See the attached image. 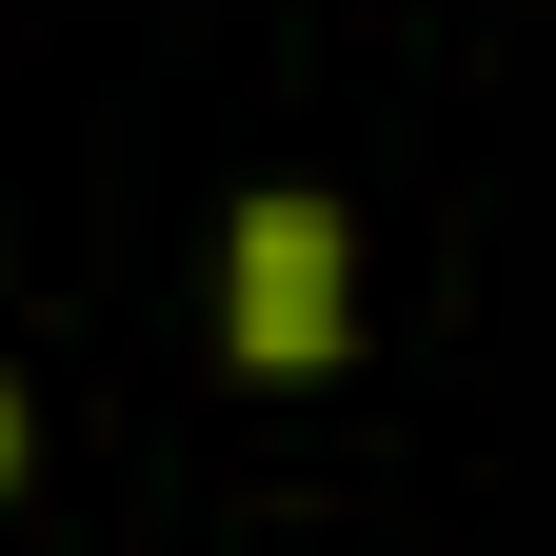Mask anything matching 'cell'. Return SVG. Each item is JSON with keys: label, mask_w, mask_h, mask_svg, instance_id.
<instances>
[{"label": "cell", "mask_w": 556, "mask_h": 556, "mask_svg": "<svg viewBox=\"0 0 556 556\" xmlns=\"http://www.w3.org/2000/svg\"><path fill=\"white\" fill-rule=\"evenodd\" d=\"M219 358L239 378H338L358 358V219L318 179H258L219 239Z\"/></svg>", "instance_id": "obj_1"}, {"label": "cell", "mask_w": 556, "mask_h": 556, "mask_svg": "<svg viewBox=\"0 0 556 556\" xmlns=\"http://www.w3.org/2000/svg\"><path fill=\"white\" fill-rule=\"evenodd\" d=\"M21 457H40V417H21V378H0V497H21Z\"/></svg>", "instance_id": "obj_2"}]
</instances>
